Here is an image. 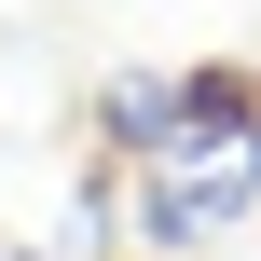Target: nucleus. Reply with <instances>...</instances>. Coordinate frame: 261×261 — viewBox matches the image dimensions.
<instances>
[{
    "label": "nucleus",
    "instance_id": "nucleus-1",
    "mask_svg": "<svg viewBox=\"0 0 261 261\" xmlns=\"http://www.w3.org/2000/svg\"><path fill=\"white\" fill-rule=\"evenodd\" d=\"M96 124H110V151L151 165V151H193V138H248L261 83L248 69H206V55H193V69H124V83L96 96Z\"/></svg>",
    "mask_w": 261,
    "mask_h": 261
},
{
    "label": "nucleus",
    "instance_id": "nucleus-3",
    "mask_svg": "<svg viewBox=\"0 0 261 261\" xmlns=\"http://www.w3.org/2000/svg\"><path fill=\"white\" fill-rule=\"evenodd\" d=\"M0 261H41V248H28V234H0Z\"/></svg>",
    "mask_w": 261,
    "mask_h": 261
},
{
    "label": "nucleus",
    "instance_id": "nucleus-2",
    "mask_svg": "<svg viewBox=\"0 0 261 261\" xmlns=\"http://www.w3.org/2000/svg\"><path fill=\"white\" fill-rule=\"evenodd\" d=\"M248 206H261V124H248V138H193V151H151L138 234L179 261V248H206V234H234Z\"/></svg>",
    "mask_w": 261,
    "mask_h": 261
}]
</instances>
